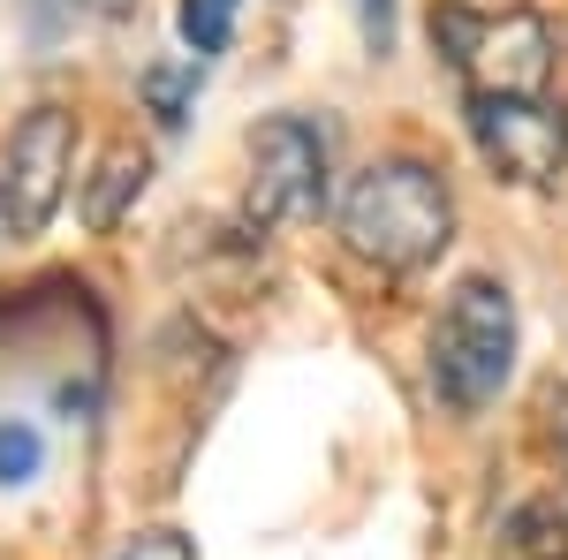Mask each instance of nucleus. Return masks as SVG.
<instances>
[{
    "mask_svg": "<svg viewBox=\"0 0 568 560\" xmlns=\"http://www.w3.org/2000/svg\"><path fill=\"white\" fill-rule=\"evenodd\" d=\"M342 243L349 258L379 273H417L455 243V190L425 160H372L342 197Z\"/></svg>",
    "mask_w": 568,
    "mask_h": 560,
    "instance_id": "f257e3e1",
    "label": "nucleus"
},
{
    "mask_svg": "<svg viewBox=\"0 0 568 560\" xmlns=\"http://www.w3.org/2000/svg\"><path fill=\"white\" fill-rule=\"evenodd\" d=\"M516 371V296L500 281H455L433 318V394L455 417H478Z\"/></svg>",
    "mask_w": 568,
    "mask_h": 560,
    "instance_id": "f03ea898",
    "label": "nucleus"
},
{
    "mask_svg": "<svg viewBox=\"0 0 568 560\" xmlns=\"http://www.w3.org/2000/svg\"><path fill=\"white\" fill-rule=\"evenodd\" d=\"M433 45L447 69L470 84V99H546L554 77V23L508 8V16H470V8H433Z\"/></svg>",
    "mask_w": 568,
    "mask_h": 560,
    "instance_id": "7ed1b4c3",
    "label": "nucleus"
},
{
    "mask_svg": "<svg viewBox=\"0 0 568 560\" xmlns=\"http://www.w3.org/2000/svg\"><path fill=\"white\" fill-rule=\"evenodd\" d=\"M69 167H77V114L69 106H31L16 122V136L0 144V243H23L61 213Z\"/></svg>",
    "mask_w": 568,
    "mask_h": 560,
    "instance_id": "20e7f679",
    "label": "nucleus"
},
{
    "mask_svg": "<svg viewBox=\"0 0 568 560\" xmlns=\"http://www.w3.org/2000/svg\"><path fill=\"white\" fill-rule=\"evenodd\" d=\"M334 190V144L311 114H273L251 130V213L258 220H318Z\"/></svg>",
    "mask_w": 568,
    "mask_h": 560,
    "instance_id": "39448f33",
    "label": "nucleus"
},
{
    "mask_svg": "<svg viewBox=\"0 0 568 560\" xmlns=\"http://www.w3.org/2000/svg\"><path fill=\"white\" fill-rule=\"evenodd\" d=\"M463 114H470V144L485 152L493 174L546 190L568 167V106L554 99H470Z\"/></svg>",
    "mask_w": 568,
    "mask_h": 560,
    "instance_id": "423d86ee",
    "label": "nucleus"
},
{
    "mask_svg": "<svg viewBox=\"0 0 568 560\" xmlns=\"http://www.w3.org/2000/svg\"><path fill=\"white\" fill-rule=\"evenodd\" d=\"M144 182H152V160H144V152H130V144H122V152H106L99 174L84 182V227H99V235H106V227H122L130 197H144Z\"/></svg>",
    "mask_w": 568,
    "mask_h": 560,
    "instance_id": "0eeeda50",
    "label": "nucleus"
},
{
    "mask_svg": "<svg viewBox=\"0 0 568 560\" xmlns=\"http://www.w3.org/2000/svg\"><path fill=\"white\" fill-rule=\"evenodd\" d=\"M500 560H568V500L546 492V500H524L508 530H500Z\"/></svg>",
    "mask_w": 568,
    "mask_h": 560,
    "instance_id": "6e6552de",
    "label": "nucleus"
},
{
    "mask_svg": "<svg viewBox=\"0 0 568 560\" xmlns=\"http://www.w3.org/2000/svg\"><path fill=\"white\" fill-rule=\"evenodd\" d=\"M190 99H197V61H160V69H144V106H152L168 130L190 114Z\"/></svg>",
    "mask_w": 568,
    "mask_h": 560,
    "instance_id": "1a4fd4ad",
    "label": "nucleus"
},
{
    "mask_svg": "<svg viewBox=\"0 0 568 560\" xmlns=\"http://www.w3.org/2000/svg\"><path fill=\"white\" fill-rule=\"evenodd\" d=\"M235 8L243 0H182V39H190V61H205V53H220L227 45V31H235Z\"/></svg>",
    "mask_w": 568,
    "mask_h": 560,
    "instance_id": "9d476101",
    "label": "nucleus"
},
{
    "mask_svg": "<svg viewBox=\"0 0 568 560\" xmlns=\"http://www.w3.org/2000/svg\"><path fill=\"white\" fill-rule=\"evenodd\" d=\"M39 455H45V439H39L31 425H0V485L39 477Z\"/></svg>",
    "mask_w": 568,
    "mask_h": 560,
    "instance_id": "9b49d317",
    "label": "nucleus"
},
{
    "mask_svg": "<svg viewBox=\"0 0 568 560\" xmlns=\"http://www.w3.org/2000/svg\"><path fill=\"white\" fill-rule=\"evenodd\" d=\"M114 560H197V546L182 530H136V538H122Z\"/></svg>",
    "mask_w": 568,
    "mask_h": 560,
    "instance_id": "f8f14e48",
    "label": "nucleus"
},
{
    "mask_svg": "<svg viewBox=\"0 0 568 560\" xmlns=\"http://www.w3.org/2000/svg\"><path fill=\"white\" fill-rule=\"evenodd\" d=\"M364 31H372V45L387 53V39H394V0H364Z\"/></svg>",
    "mask_w": 568,
    "mask_h": 560,
    "instance_id": "ddd939ff",
    "label": "nucleus"
}]
</instances>
